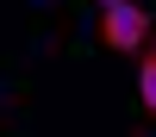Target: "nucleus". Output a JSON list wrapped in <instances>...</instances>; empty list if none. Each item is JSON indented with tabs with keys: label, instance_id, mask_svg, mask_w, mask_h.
<instances>
[{
	"label": "nucleus",
	"instance_id": "obj_1",
	"mask_svg": "<svg viewBox=\"0 0 156 137\" xmlns=\"http://www.w3.org/2000/svg\"><path fill=\"white\" fill-rule=\"evenodd\" d=\"M100 37H106V50H144L150 44V12L131 6V0H119V6L100 12Z\"/></svg>",
	"mask_w": 156,
	"mask_h": 137
},
{
	"label": "nucleus",
	"instance_id": "obj_2",
	"mask_svg": "<svg viewBox=\"0 0 156 137\" xmlns=\"http://www.w3.org/2000/svg\"><path fill=\"white\" fill-rule=\"evenodd\" d=\"M137 100H144V112L156 118V37H150V50H144V62H137Z\"/></svg>",
	"mask_w": 156,
	"mask_h": 137
},
{
	"label": "nucleus",
	"instance_id": "obj_3",
	"mask_svg": "<svg viewBox=\"0 0 156 137\" xmlns=\"http://www.w3.org/2000/svg\"><path fill=\"white\" fill-rule=\"evenodd\" d=\"M100 6H119V0H100Z\"/></svg>",
	"mask_w": 156,
	"mask_h": 137
}]
</instances>
